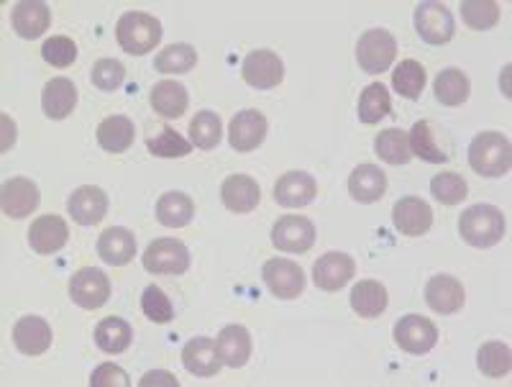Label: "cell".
I'll use <instances>...</instances> for the list:
<instances>
[{"instance_id": "obj_47", "label": "cell", "mask_w": 512, "mask_h": 387, "mask_svg": "<svg viewBox=\"0 0 512 387\" xmlns=\"http://www.w3.org/2000/svg\"><path fill=\"white\" fill-rule=\"evenodd\" d=\"M128 375L116 364H100L90 377V387H128Z\"/></svg>"}, {"instance_id": "obj_25", "label": "cell", "mask_w": 512, "mask_h": 387, "mask_svg": "<svg viewBox=\"0 0 512 387\" xmlns=\"http://www.w3.org/2000/svg\"><path fill=\"white\" fill-rule=\"evenodd\" d=\"M77 106V88L72 80L67 77H54L44 85V93H41V108H44V116L52 118V121H62V118L70 116Z\"/></svg>"}, {"instance_id": "obj_2", "label": "cell", "mask_w": 512, "mask_h": 387, "mask_svg": "<svg viewBox=\"0 0 512 387\" xmlns=\"http://www.w3.org/2000/svg\"><path fill=\"white\" fill-rule=\"evenodd\" d=\"M459 234L469 247H495L505 236V216L500 208L484 206V203L466 208L459 218Z\"/></svg>"}, {"instance_id": "obj_18", "label": "cell", "mask_w": 512, "mask_h": 387, "mask_svg": "<svg viewBox=\"0 0 512 387\" xmlns=\"http://www.w3.org/2000/svg\"><path fill=\"white\" fill-rule=\"evenodd\" d=\"M52 326L39 316L18 318L13 326V344L26 357H39L52 346Z\"/></svg>"}, {"instance_id": "obj_7", "label": "cell", "mask_w": 512, "mask_h": 387, "mask_svg": "<svg viewBox=\"0 0 512 387\" xmlns=\"http://www.w3.org/2000/svg\"><path fill=\"white\" fill-rule=\"evenodd\" d=\"M70 298L85 311H98L111 298V280L105 277L103 270L82 267L70 280Z\"/></svg>"}, {"instance_id": "obj_6", "label": "cell", "mask_w": 512, "mask_h": 387, "mask_svg": "<svg viewBox=\"0 0 512 387\" xmlns=\"http://www.w3.org/2000/svg\"><path fill=\"white\" fill-rule=\"evenodd\" d=\"M415 31L423 42L433 44V47H441V44H448L456 34L454 16L448 11L443 3H436V0H425L415 8Z\"/></svg>"}, {"instance_id": "obj_20", "label": "cell", "mask_w": 512, "mask_h": 387, "mask_svg": "<svg viewBox=\"0 0 512 387\" xmlns=\"http://www.w3.org/2000/svg\"><path fill=\"white\" fill-rule=\"evenodd\" d=\"M318 195V182L308 172H287L274 185V200L282 208H305Z\"/></svg>"}, {"instance_id": "obj_12", "label": "cell", "mask_w": 512, "mask_h": 387, "mask_svg": "<svg viewBox=\"0 0 512 387\" xmlns=\"http://www.w3.org/2000/svg\"><path fill=\"white\" fill-rule=\"evenodd\" d=\"M392 223L402 236H423L433 226V208L418 195H408L392 208Z\"/></svg>"}, {"instance_id": "obj_33", "label": "cell", "mask_w": 512, "mask_h": 387, "mask_svg": "<svg viewBox=\"0 0 512 387\" xmlns=\"http://www.w3.org/2000/svg\"><path fill=\"white\" fill-rule=\"evenodd\" d=\"M195 216V203L185 193H164L157 203V218L167 229H185L187 223Z\"/></svg>"}, {"instance_id": "obj_26", "label": "cell", "mask_w": 512, "mask_h": 387, "mask_svg": "<svg viewBox=\"0 0 512 387\" xmlns=\"http://www.w3.org/2000/svg\"><path fill=\"white\" fill-rule=\"evenodd\" d=\"M216 346L218 354H221V362L226 364V367H233V370L244 367L251 359V334L246 326H239V323L226 326V329L218 334Z\"/></svg>"}, {"instance_id": "obj_40", "label": "cell", "mask_w": 512, "mask_h": 387, "mask_svg": "<svg viewBox=\"0 0 512 387\" xmlns=\"http://www.w3.org/2000/svg\"><path fill=\"white\" fill-rule=\"evenodd\" d=\"M461 18L474 31L495 29L500 21V6L495 0H464L461 3Z\"/></svg>"}, {"instance_id": "obj_23", "label": "cell", "mask_w": 512, "mask_h": 387, "mask_svg": "<svg viewBox=\"0 0 512 387\" xmlns=\"http://www.w3.org/2000/svg\"><path fill=\"white\" fill-rule=\"evenodd\" d=\"M221 200L231 213H251L262 200V190H259L254 177L231 175L223 180Z\"/></svg>"}, {"instance_id": "obj_19", "label": "cell", "mask_w": 512, "mask_h": 387, "mask_svg": "<svg viewBox=\"0 0 512 387\" xmlns=\"http://www.w3.org/2000/svg\"><path fill=\"white\" fill-rule=\"evenodd\" d=\"M11 26L21 39H39L52 26V11L41 0H21L11 11Z\"/></svg>"}, {"instance_id": "obj_46", "label": "cell", "mask_w": 512, "mask_h": 387, "mask_svg": "<svg viewBox=\"0 0 512 387\" xmlns=\"http://www.w3.org/2000/svg\"><path fill=\"white\" fill-rule=\"evenodd\" d=\"M41 57H44L47 65L64 70V67H70L77 59V44L72 42L70 36H52L41 47Z\"/></svg>"}, {"instance_id": "obj_32", "label": "cell", "mask_w": 512, "mask_h": 387, "mask_svg": "<svg viewBox=\"0 0 512 387\" xmlns=\"http://www.w3.org/2000/svg\"><path fill=\"white\" fill-rule=\"evenodd\" d=\"M433 90H436V100L441 106L454 108L466 103V98L472 93V83H469V77H466L459 67H446V70L436 77Z\"/></svg>"}, {"instance_id": "obj_31", "label": "cell", "mask_w": 512, "mask_h": 387, "mask_svg": "<svg viewBox=\"0 0 512 387\" xmlns=\"http://www.w3.org/2000/svg\"><path fill=\"white\" fill-rule=\"evenodd\" d=\"M134 341V329L131 323L123 321V318H103V321L95 326V344H98L100 352L105 354H123Z\"/></svg>"}, {"instance_id": "obj_13", "label": "cell", "mask_w": 512, "mask_h": 387, "mask_svg": "<svg viewBox=\"0 0 512 387\" xmlns=\"http://www.w3.org/2000/svg\"><path fill=\"white\" fill-rule=\"evenodd\" d=\"M269 124L262 111L246 108V111L236 113L228 129V141L236 152H254L264 139H267Z\"/></svg>"}, {"instance_id": "obj_39", "label": "cell", "mask_w": 512, "mask_h": 387, "mask_svg": "<svg viewBox=\"0 0 512 387\" xmlns=\"http://www.w3.org/2000/svg\"><path fill=\"white\" fill-rule=\"evenodd\" d=\"M221 134H223L221 118H218L213 111H200L198 116L190 121V141L198 149H205V152L218 147Z\"/></svg>"}, {"instance_id": "obj_9", "label": "cell", "mask_w": 512, "mask_h": 387, "mask_svg": "<svg viewBox=\"0 0 512 387\" xmlns=\"http://www.w3.org/2000/svg\"><path fill=\"white\" fill-rule=\"evenodd\" d=\"M395 341L402 352L428 354L438 341L436 323L423 316L408 313L395 323Z\"/></svg>"}, {"instance_id": "obj_29", "label": "cell", "mask_w": 512, "mask_h": 387, "mask_svg": "<svg viewBox=\"0 0 512 387\" xmlns=\"http://www.w3.org/2000/svg\"><path fill=\"white\" fill-rule=\"evenodd\" d=\"M152 108L162 118H180L185 116L187 106H190V95H187L185 85L175 83V80H162L152 88Z\"/></svg>"}, {"instance_id": "obj_44", "label": "cell", "mask_w": 512, "mask_h": 387, "mask_svg": "<svg viewBox=\"0 0 512 387\" xmlns=\"http://www.w3.org/2000/svg\"><path fill=\"white\" fill-rule=\"evenodd\" d=\"M141 311H144V316L154 323H169L175 318V305H172L167 293H164L162 288H157V285H149V288L141 293Z\"/></svg>"}, {"instance_id": "obj_14", "label": "cell", "mask_w": 512, "mask_h": 387, "mask_svg": "<svg viewBox=\"0 0 512 387\" xmlns=\"http://www.w3.org/2000/svg\"><path fill=\"white\" fill-rule=\"evenodd\" d=\"M356 272L354 257L346 252H328L313 264V280L320 290L326 293H336L344 285H349L351 277Z\"/></svg>"}, {"instance_id": "obj_37", "label": "cell", "mask_w": 512, "mask_h": 387, "mask_svg": "<svg viewBox=\"0 0 512 387\" xmlns=\"http://www.w3.org/2000/svg\"><path fill=\"white\" fill-rule=\"evenodd\" d=\"M408 136H410L413 157L425 159V162H433V165H443V162H448V154L436 144V131H433L431 121H418Z\"/></svg>"}, {"instance_id": "obj_11", "label": "cell", "mask_w": 512, "mask_h": 387, "mask_svg": "<svg viewBox=\"0 0 512 387\" xmlns=\"http://www.w3.org/2000/svg\"><path fill=\"white\" fill-rule=\"evenodd\" d=\"M272 244L280 252L305 254L315 244V226L305 216H285L274 223Z\"/></svg>"}, {"instance_id": "obj_41", "label": "cell", "mask_w": 512, "mask_h": 387, "mask_svg": "<svg viewBox=\"0 0 512 387\" xmlns=\"http://www.w3.org/2000/svg\"><path fill=\"white\" fill-rule=\"evenodd\" d=\"M392 88H395L402 98H408V100L420 98V93H423L425 88L423 65L415 62V59H405V62H400V67L392 72Z\"/></svg>"}, {"instance_id": "obj_42", "label": "cell", "mask_w": 512, "mask_h": 387, "mask_svg": "<svg viewBox=\"0 0 512 387\" xmlns=\"http://www.w3.org/2000/svg\"><path fill=\"white\" fill-rule=\"evenodd\" d=\"M146 147H149V152H152L154 157L180 159V157H187V154L192 152V141L182 139L175 129L164 126V129L159 131L154 139L146 141Z\"/></svg>"}, {"instance_id": "obj_5", "label": "cell", "mask_w": 512, "mask_h": 387, "mask_svg": "<svg viewBox=\"0 0 512 387\" xmlns=\"http://www.w3.org/2000/svg\"><path fill=\"white\" fill-rule=\"evenodd\" d=\"M141 262L149 275H185L190 270V249L177 239H154Z\"/></svg>"}, {"instance_id": "obj_43", "label": "cell", "mask_w": 512, "mask_h": 387, "mask_svg": "<svg viewBox=\"0 0 512 387\" xmlns=\"http://www.w3.org/2000/svg\"><path fill=\"white\" fill-rule=\"evenodd\" d=\"M431 193L443 206H456L466 198L469 188H466L464 177L456 175V172H441L431 180Z\"/></svg>"}, {"instance_id": "obj_24", "label": "cell", "mask_w": 512, "mask_h": 387, "mask_svg": "<svg viewBox=\"0 0 512 387\" xmlns=\"http://www.w3.org/2000/svg\"><path fill=\"white\" fill-rule=\"evenodd\" d=\"M98 254L105 264L111 267H123L136 257V236L134 231L113 226L105 229L98 239Z\"/></svg>"}, {"instance_id": "obj_22", "label": "cell", "mask_w": 512, "mask_h": 387, "mask_svg": "<svg viewBox=\"0 0 512 387\" xmlns=\"http://www.w3.org/2000/svg\"><path fill=\"white\" fill-rule=\"evenodd\" d=\"M70 239V229L62 216H39L29 229V244L36 254H54L64 249Z\"/></svg>"}, {"instance_id": "obj_30", "label": "cell", "mask_w": 512, "mask_h": 387, "mask_svg": "<svg viewBox=\"0 0 512 387\" xmlns=\"http://www.w3.org/2000/svg\"><path fill=\"white\" fill-rule=\"evenodd\" d=\"M387 288L377 280H361L359 285H354L351 290V308L354 313H359L361 318H379L387 311Z\"/></svg>"}, {"instance_id": "obj_1", "label": "cell", "mask_w": 512, "mask_h": 387, "mask_svg": "<svg viewBox=\"0 0 512 387\" xmlns=\"http://www.w3.org/2000/svg\"><path fill=\"white\" fill-rule=\"evenodd\" d=\"M469 167L482 177H505L512 167L510 139L500 131H484L469 144Z\"/></svg>"}, {"instance_id": "obj_48", "label": "cell", "mask_w": 512, "mask_h": 387, "mask_svg": "<svg viewBox=\"0 0 512 387\" xmlns=\"http://www.w3.org/2000/svg\"><path fill=\"white\" fill-rule=\"evenodd\" d=\"M152 385H169V387H180V380H177L172 372H164V370H154V372H146L141 377V387H152Z\"/></svg>"}, {"instance_id": "obj_17", "label": "cell", "mask_w": 512, "mask_h": 387, "mask_svg": "<svg viewBox=\"0 0 512 387\" xmlns=\"http://www.w3.org/2000/svg\"><path fill=\"white\" fill-rule=\"evenodd\" d=\"M67 211H70L72 221L80 226H98L108 213V195L103 188L82 185L67 200Z\"/></svg>"}, {"instance_id": "obj_36", "label": "cell", "mask_w": 512, "mask_h": 387, "mask_svg": "<svg viewBox=\"0 0 512 387\" xmlns=\"http://www.w3.org/2000/svg\"><path fill=\"white\" fill-rule=\"evenodd\" d=\"M195 65H198V52L192 44H172V47L162 49L154 59V67L162 75H185Z\"/></svg>"}, {"instance_id": "obj_3", "label": "cell", "mask_w": 512, "mask_h": 387, "mask_svg": "<svg viewBox=\"0 0 512 387\" xmlns=\"http://www.w3.org/2000/svg\"><path fill=\"white\" fill-rule=\"evenodd\" d=\"M116 39L126 54L144 57L162 42V24H159V18L149 16V13L128 11L118 18Z\"/></svg>"}, {"instance_id": "obj_16", "label": "cell", "mask_w": 512, "mask_h": 387, "mask_svg": "<svg viewBox=\"0 0 512 387\" xmlns=\"http://www.w3.org/2000/svg\"><path fill=\"white\" fill-rule=\"evenodd\" d=\"M39 188L36 182L26 177H11L3 182V193H0V206L8 218H26L39 208Z\"/></svg>"}, {"instance_id": "obj_21", "label": "cell", "mask_w": 512, "mask_h": 387, "mask_svg": "<svg viewBox=\"0 0 512 387\" xmlns=\"http://www.w3.org/2000/svg\"><path fill=\"white\" fill-rule=\"evenodd\" d=\"M182 364H185V370L195 377L218 375L223 362H221V354H218L216 339L198 336V339L187 341L185 349H182Z\"/></svg>"}, {"instance_id": "obj_10", "label": "cell", "mask_w": 512, "mask_h": 387, "mask_svg": "<svg viewBox=\"0 0 512 387\" xmlns=\"http://www.w3.org/2000/svg\"><path fill=\"white\" fill-rule=\"evenodd\" d=\"M264 285L280 300H295L305 290V272L290 259H269L262 270Z\"/></svg>"}, {"instance_id": "obj_45", "label": "cell", "mask_w": 512, "mask_h": 387, "mask_svg": "<svg viewBox=\"0 0 512 387\" xmlns=\"http://www.w3.org/2000/svg\"><path fill=\"white\" fill-rule=\"evenodd\" d=\"M90 80L103 93H113V90L126 83V67L118 59H100V62H95L93 72H90Z\"/></svg>"}, {"instance_id": "obj_35", "label": "cell", "mask_w": 512, "mask_h": 387, "mask_svg": "<svg viewBox=\"0 0 512 387\" xmlns=\"http://www.w3.org/2000/svg\"><path fill=\"white\" fill-rule=\"evenodd\" d=\"M392 113V98L382 83H372L364 88L359 98V121L367 126L379 124L384 116Z\"/></svg>"}, {"instance_id": "obj_8", "label": "cell", "mask_w": 512, "mask_h": 387, "mask_svg": "<svg viewBox=\"0 0 512 387\" xmlns=\"http://www.w3.org/2000/svg\"><path fill=\"white\" fill-rule=\"evenodd\" d=\"M246 85L256 90H272L285 80V65L272 49H256L246 54L244 65H241Z\"/></svg>"}, {"instance_id": "obj_15", "label": "cell", "mask_w": 512, "mask_h": 387, "mask_svg": "<svg viewBox=\"0 0 512 387\" xmlns=\"http://www.w3.org/2000/svg\"><path fill=\"white\" fill-rule=\"evenodd\" d=\"M464 285L451 275H436L425 285V303L441 316H454L464 308Z\"/></svg>"}, {"instance_id": "obj_4", "label": "cell", "mask_w": 512, "mask_h": 387, "mask_svg": "<svg viewBox=\"0 0 512 387\" xmlns=\"http://www.w3.org/2000/svg\"><path fill=\"white\" fill-rule=\"evenodd\" d=\"M397 57L395 36L387 29H369L359 36L356 44V62L369 75H382L390 70Z\"/></svg>"}, {"instance_id": "obj_27", "label": "cell", "mask_w": 512, "mask_h": 387, "mask_svg": "<svg viewBox=\"0 0 512 387\" xmlns=\"http://www.w3.org/2000/svg\"><path fill=\"white\" fill-rule=\"evenodd\" d=\"M349 193L359 203H377L387 193V175L377 165H359L349 177Z\"/></svg>"}, {"instance_id": "obj_38", "label": "cell", "mask_w": 512, "mask_h": 387, "mask_svg": "<svg viewBox=\"0 0 512 387\" xmlns=\"http://www.w3.org/2000/svg\"><path fill=\"white\" fill-rule=\"evenodd\" d=\"M477 364H479V370H482V375L492 377V380L510 375L512 370L510 346L502 344V341H487V344H482V349H479Z\"/></svg>"}, {"instance_id": "obj_28", "label": "cell", "mask_w": 512, "mask_h": 387, "mask_svg": "<svg viewBox=\"0 0 512 387\" xmlns=\"http://www.w3.org/2000/svg\"><path fill=\"white\" fill-rule=\"evenodd\" d=\"M136 139V129L134 121L126 116H111L100 121L98 126V144L100 149L111 154H123L131 149Z\"/></svg>"}, {"instance_id": "obj_34", "label": "cell", "mask_w": 512, "mask_h": 387, "mask_svg": "<svg viewBox=\"0 0 512 387\" xmlns=\"http://www.w3.org/2000/svg\"><path fill=\"white\" fill-rule=\"evenodd\" d=\"M374 149H377L379 159L387 162V165H408L413 159V149H410V136L408 131L402 129H387L377 136L374 141Z\"/></svg>"}]
</instances>
